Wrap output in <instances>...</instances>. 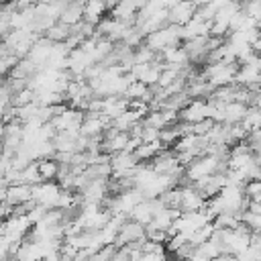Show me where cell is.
<instances>
[{"label":"cell","mask_w":261,"mask_h":261,"mask_svg":"<svg viewBox=\"0 0 261 261\" xmlns=\"http://www.w3.org/2000/svg\"><path fill=\"white\" fill-rule=\"evenodd\" d=\"M181 41V27L179 24H165L149 35H145V45L155 51V53H161L165 47H171V45H179Z\"/></svg>","instance_id":"obj_1"},{"label":"cell","mask_w":261,"mask_h":261,"mask_svg":"<svg viewBox=\"0 0 261 261\" xmlns=\"http://www.w3.org/2000/svg\"><path fill=\"white\" fill-rule=\"evenodd\" d=\"M137 12H139L137 0H116V4L110 8V16L124 22H135Z\"/></svg>","instance_id":"obj_7"},{"label":"cell","mask_w":261,"mask_h":261,"mask_svg":"<svg viewBox=\"0 0 261 261\" xmlns=\"http://www.w3.org/2000/svg\"><path fill=\"white\" fill-rule=\"evenodd\" d=\"M243 194H245L249 200H253L255 196H259V194H261V179H249V181H245Z\"/></svg>","instance_id":"obj_16"},{"label":"cell","mask_w":261,"mask_h":261,"mask_svg":"<svg viewBox=\"0 0 261 261\" xmlns=\"http://www.w3.org/2000/svg\"><path fill=\"white\" fill-rule=\"evenodd\" d=\"M59 261H73V257L67 253H59Z\"/></svg>","instance_id":"obj_20"},{"label":"cell","mask_w":261,"mask_h":261,"mask_svg":"<svg viewBox=\"0 0 261 261\" xmlns=\"http://www.w3.org/2000/svg\"><path fill=\"white\" fill-rule=\"evenodd\" d=\"M139 120H143V116L139 114V112H135V110H124L122 114H118L116 118H112V126L114 128H118V130H122V133H128L130 130V126L135 124V122H139Z\"/></svg>","instance_id":"obj_12"},{"label":"cell","mask_w":261,"mask_h":261,"mask_svg":"<svg viewBox=\"0 0 261 261\" xmlns=\"http://www.w3.org/2000/svg\"><path fill=\"white\" fill-rule=\"evenodd\" d=\"M35 261H43V259H35Z\"/></svg>","instance_id":"obj_22"},{"label":"cell","mask_w":261,"mask_h":261,"mask_svg":"<svg viewBox=\"0 0 261 261\" xmlns=\"http://www.w3.org/2000/svg\"><path fill=\"white\" fill-rule=\"evenodd\" d=\"M106 10H108L106 0H86L84 2V20L90 24H98Z\"/></svg>","instance_id":"obj_10"},{"label":"cell","mask_w":261,"mask_h":261,"mask_svg":"<svg viewBox=\"0 0 261 261\" xmlns=\"http://www.w3.org/2000/svg\"><path fill=\"white\" fill-rule=\"evenodd\" d=\"M59 194H61V186L51 181V179L49 181H39V184L33 186V202L45 206L47 210L57 206Z\"/></svg>","instance_id":"obj_2"},{"label":"cell","mask_w":261,"mask_h":261,"mask_svg":"<svg viewBox=\"0 0 261 261\" xmlns=\"http://www.w3.org/2000/svg\"><path fill=\"white\" fill-rule=\"evenodd\" d=\"M37 171H39V177H41V181L57 179V173H59V163H57L53 157H47V159H39V161H37Z\"/></svg>","instance_id":"obj_11"},{"label":"cell","mask_w":261,"mask_h":261,"mask_svg":"<svg viewBox=\"0 0 261 261\" xmlns=\"http://www.w3.org/2000/svg\"><path fill=\"white\" fill-rule=\"evenodd\" d=\"M143 239H145V224H141L133 218H126L122 222V226L118 228V232H116L114 247H124L133 241H143Z\"/></svg>","instance_id":"obj_3"},{"label":"cell","mask_w":261,"mask_h":261,"mask_svg":"<svg viewBox=\"0 0 261 261\" xmlns=\"http://www.w3.org/2000/svg\"><path fill=\"white\" fill-rule=\"evenodd\" d=\"M241 126L247 130V135L255 128H261V110L255 108V106H247V112L241 120Z\"/></svg>","instance_id":"obj_14"},{"label":"cell","mask_w":261,"mask_h":261,"mask_svg":"<svg viewBox=\"0 0 261 261\" xmlns=\"http://www.w3.org/2000/svg\"><path fill=\"white\" fill-rule=\"evenodd\" d=\"M139 261H167V251H153V253H141Z\"/></svg>","instance_id":"obj_18"},{"label":"cell","mask_w":261,"mask_h":261,"mask_svg":"<svg viewBox=\"0 0 261 261\" xmlns=\"http://www.w3.org/2000/svg\"><path fill=\"white\" fill-rule=\"evenodd\" d=\"M159 139V128H153V126H145L143 124V133H141V141L143 143H153Z\"/></svg>","instance_id":"obj_17"},{"label":"cell","mask_w":261,"mask_h":261,"mask_svg":"<svg viewBox=\"0 0 261 261\" xmlns=\"http://www.w3.org/2000/svg\"><path fill=\"white\" fill-rule=\"evenodd\" d=\"M124 110H128V98H122V96H106L102 100V114H106L108 118H116Z\"/></svg>","instance_id":"obj_9"},{"label":"cell","mask_w":261,"mask_h":261,"mask_svg":"<svg viewBox=\"0 0 261 261\" xmlns=\"http://www.w3.org/2000/svg\"><path fill=\"white\" fill-rule=\"evenodd\" d=\"M181 188V202H179V210L181 212H196V210H202L206 206V198L192 186H179Z\"/></svg>","instance_id":"obj_5"},{"label":"cell","mask_w":261,"mask_h":261,"mask_svg":"<svg viewBox=\"0 0 261 261\" xmlns=\"http://www.w3.org/2000/svg\"><path fill=\"white\" fill-rule=\"evenodd\" d=\"M82 18H84V2L71 0V2H67V4L59 10V22H63V24H67V27L77 24Z\"/></svg>","instance_id":"obj_8"},{"label":"cell","mask_w":261,"mask_h":261,"mask_svg":"<svg viewBox=\"0 0 261 261\" xmlns=\"http://www.w3.org/2000/svg\"><path fill=\"white\" fill-rule=\"evenodd\" d=\"M245 112H247V104H243V102H228V104H224V120L222 122L237 124V122L243 120Z\"/></svg>","instance_id":"obj_13"},{"label":"cell","mask_w":261,"mask_h":261,"mask_svg":"<svg viewBox=\"0 0 261 261\" xmlns=\"http://www.w3.org/2000/svg\"><path fill=\"white\" fill-rule=\"evenodd\" d=\"M196 2L194 0H177L171 8H167V20L171 24H179L184 27L186 22H190L196 14Z\"/></svg>","instance_id":"obj_4"},{"label":"cell","mask_w":261,"mask_h":261,"mask_svg":"<svg viewBox=\"0 0 261 261\" xmlns=\"http://www.w3.org/2000/svg\"><path fill=\"white\" fill-rule=\"evenodd\" d=\"M33 200V186L29 184H8L6 186V202L10 206H20Z\"/></svg>","instance_id":"obj_6"},{"label":"cell","mask_w":261,"mask_h":261,"mask_svg":"<svg viewBox=\"0 0 261 261\" xmlns=\"http://www.w3.org/2000/svg\"><path fill=\"white\" fill-rule=\"evenodd\" d=\"M14 4H16V10H22V8H31V6H35L39 0H12Z\"/></svg>","instance_id":"obj_19"},{"label":"cell","mask_w":261,"mask_h":261,"mask_svg":"<svg viewBox=\"0 0 261 261\" xmlns=\"http://www.w3.org/2000/svg\"><path fill=\"white\" fill-rule=\"evenodd\" d=\"M253 106H255V108H259V110H261V92H259V94H257V98H255V102H253Z\"/></svg>","instance_id":"obj_21"},{"label":"cell","mask_w":261,"mask_h":261,"mask_svg":"<svg viewBox=\"0 0 261 261\" xmlns=\"http://www.w3.org/2000/svg\"><path fill=\"white\" fill-rule=\"evenodd\" d=\"M67 35H69V27L67 24H63V22H55V24H51L45 33H43V37H47L49 41H53V43H63L65 39H67Z\"/></svg>","instance_id":"obj_15"}]
</instances>
